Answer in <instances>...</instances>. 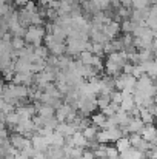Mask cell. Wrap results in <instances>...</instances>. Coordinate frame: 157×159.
<instances>
[{"label": "cell", "mask_w": 157, "mask_h": 159, "mask_svg": "<svg viewBox=\"0 0 157 159\" xmlns=\"http://www.w3.org/2000/svg\"><path fill=\"white\" fill-rule=\"evenodd\" d=\"M120 156H122L123 159H143L145 158V153L140 152V150L136 148V147H129L126 152L120 153Z\"/></svg>", "instance_id": "5bb4252c"}, {"label": "cell", "mask_w": 157, "mask_h": 159, "mask_svg": "<svg viewBox=\"0 0 157 159\" xmlns=\"http://www.w3.org/2000/svg\"><path fill=\"white\" fill-rule=\"evenodd\" d=\"M45 34H46V30L45 26L42 25H29L25 31V42L26 45H33V47H37V45H42V40L45 39Z\"/></svg>", "instance_id": "6da1fadb"}, {"label": "cell", "mask_w": 157, "mask_h": 159, "mask_svg": "<svg viewBox=\"0 0 157 159\" xmlns=\"http://www.w3.org/2000/svg\"><path fill=\"white\" fill-rule=\"evenodd\" d=\"M129 147H131L129 136H122L120 139H117V141H116V148L119 150V153H123V152H126Z\"/></svg>", "instance_id": "ac0fdd59"}, {"label": "cell", "mask_w": 157, "mask_h": 159, "mask_svg": "<svg viewBox=\"0 0 157 159\" xmlns=\"http://www.w3.org/2000/svg\"><path fill=\"white\" fill-rule=\"evenodd\" d=\"M145 156L148 159H157V147L153 148V150H150L148 153H145Z\"/></svg>", "instance_id": "4316f807"}, {"label": "cell", "mask_w": 157, "mask_h": 159, "mask_svg": "<svg viewBox=\"0 0 157 159\" xmlns=\"http://www.w3.org/2000/svg\"><path fill=\"white\" fill-rule=\"evenodd\" d=\"M55 131H59V133L66 139V138L72 136V134L77 131V128H76L71 122H59V125L55 127Z\"/></svg>", "instance_id": "8fae6325"}, {"label": "cell", "mask_w": 157, "mask_h": 159, "mask_svg": "<svg viewBox=\"0 0 157 159\" xmlns=\"http://www.w3.org/2000/svg\"><path fill=\"white\" fill-rule=\"evenodd\" d=\"M0 159H2V153H0Z\"/></svg>", "instance_id": "d6a6232c"}, {"label": "cell", "mask_w": 157, "mask_h": 159, "mask_svg": "<svg viewBox=\"0 0 157 159\" xmlns=\"http://www.w3.org/2000/svg\"><path fill=\"white\" fill-rule=\"evenodd\" d=\"M57 125H59V120H57L55 116H52V117H43V127H48L51 130H55Z\"/></svg>", "instance_id": "cb8c5ba5"}, {"label": "cell", "mask_w": 157, "mask_h": 159, "mask_svg": "<svg viewBox=\"0 0 157 159\" xmlns=\"http://www.w3.org/2000/svg\"><path fill=\"white\" fill-rule=\"evenodd\" d=\"M79 60L88 66H94L97 70H103V60L99 54H94L91 51H83L79 54Z\"/></svg>", "instance_id": "5b68a950"}, {"label": "cell", "mask_w": 157, "mask_h": 159, "mask_svg": "<svg viewBox=\"0 0 157 159\" xmlns=\"http://www.w3.org/2000/svg\"><path fill=\"white\" fill-rule=\"evenodd\" d=\"M139 117L142 119L143 124H154V119H156L146 107H142V108H140V114H139Z\"/></svg>", "instance_id": "d6986e66"}, {"label": "cell", "mask_w": 157, "mask_h": 159, "mask_svg": "<svg viewBox=\"0 0 157 159\" xmlns=\"http://www.w3.org/2000/svg\"><path fill=\"white\" fill-rule=\"evenodd\" d=\"M2 94H3V84H0V98H2Z\"/></svg>", "instance_id": "f546056e"}, {"label": "cell", "mask_w": 157, "mask_h": 159, "mask_svg": "<svg viewBox=\"0 0 157 159\" xmlns=\"http://www.w3.org/2000/svg\"><path fill=\"white\" fill-rule=\"evenodd\" d=\"M34 53L37 54L39 57L45 59V60L50 57V51H48V48H46V47H43V45H37V47H34Z\"/></svg>", "instance_id": "603a6c76"}, {"label": "cell", "mask_w": 157, "mask_h": 159, "mask_svg": "<svg viewBox=\"0 0 157 159\" xmlns=\"http://www.w3.org/2000/svg\"><path fill=\"white\" fill-rule=\"evenodd\" d=\"M106 120H108V117L105 116L102 111H100V113H93V114H91V124H94V125H96V127H99L100 130L105 128Z\"/></svg>", "instance_id": "9a60e30c"}, {"label": "cell", "mask_w": 157, "mask_h": 159, "mask_svg": "<svg viewBox=\"0 0 157 159\" xmlns=\"http://www.w3.org/2000/svg\"><path fill=\"white\" fill-rule=\"evenodd\" d=\"M88 139L85 138V134L80 131V130H77L72 136H69V138H66V145H71V147H80V148H86L88 147Z\"/></svg>", "instance_id": "8992f818"}, {"label": "cell", "mask_w": 157, "mask_h": 159, "mask_svg": "<svg viewBox=\"0 0 157 159\" xmlns=\"http://www.w3.org/2000/svg\"><path fill=\"white\" fill-rule=\"evenodd\" d=\"M43 40H45V47L48 48L50 54L57 56V57L66 54V42H65V40L57 39L55 36H52L51 33H46Z\"/></svg>", "instance_id": "7a4b0ae2"}, {"label": "cell", "mask_w": 157, "mask_h": 159, "mask_svg": "<svg viewBox=\"0 0 157 159\" xmlns=\"http://www.w3.org/2000/svg\"><path fill=\"white\" fill-rule=\"evenodd\" d=\"M20 120H22V117L19 116V113H17L15 110L6 114V125H8L11 130H14V127H15V125H17Z\"/></svg>", "instance_id": "2e32d148"}, {"label": "cell", "mask_w": 157, "mask_h": 159, "mask_svg": "<svg viewBox=\"0 0 157 159\" xmlns=\"http://www.w3.org/2000/svg\"><path fill=\"white\" fill-rule=\"evenodd\" d=\"M99 130H100L99 127H96L94 124H89L88 127H85V128L82 130V133L85 134V138H86L88 141H94V139H96V134H97Z\"/></svg>", "instance_id": "e0dca14e"}, {"label": "cell", "mask_w": 157, "mask_h": 159, "mask_svg": "<svg viewBox=\"0 0 157 159\" xmlns=\"http://www.w3.org/2000/svg\"><path fill=\"white\" fill-rule=\"evenodd\" d=\"M96 101H97V108H105V107H108L111 104V94H97V98H96Z\"/></svg>", "instance_id": "7402d4cb"}, {"label": "cell", "mask_w": 157, "mask_h": 159, "mask_svg": "<svg viewBox=\"0 0 157 159\" xmlns=\"http://www.w3.org/2000/svg\"><path fill=\"white\" fill-rule=\"evenodd\" d=\"M117 159H123V158H122V156H119V158H117Z\"/></svg>", "instance_id": "1f68e13d"}, {"label": "cell", "mask_w": 157, "mask_h": 159, "mask_svg": "<svg viewBox=\"0 0 157 159\" xmlns=\"http://www.w3.org/2000/svg\"><path fill=\"white\" fill-rule=\"evenodd\" d=\"M154 59H157V50L154 51Z\"/></svg>", "instance_id": "4dcf8cb0"}, {"label": "cell", "mask_w": 157, "mask_h": 159, "mask_svg": "<svg viewBox=\"0 0 157 159\" xmlns=\"http://www.w3.org/2000/svg\"><path fill=\"white\" fill-rule=\"evenodd\" d=\"M143 125H145V124L142 122L140 117H131V120L128 122V125L123 127V133H128V134H134V133H137V134H140Z\"/></svg>", "instance_id": "ba28073f"}, {"label": "cell", "mask_w": 157, "mask_h": 159, "mask_svg": "<svg viewBox=\"0 0 157 159\" xmlns=\"http://www.w3.org/2000/svg\"><path fill=\"white\" fill-rule=\"evenodd\" d=\"M28 2H29V0H12V3L17 5V6H25Z\"/></svg>", "instance_id": "83f0119b"}, {"label": "cell", "mask_w": 157, "mask_h": 159, "mask_svg": "<svg viewBox=\"0 0 157 159\" xmlns=\"http://www.w3.org/2000/svg\"><path fill=\"white\" fill-rule=\"evenodd\" d=\"M77 114V110L69 102H62L55 108V117L59 122H72Z\"/></svg>", "instance_id": "277c9868"}, {"label": "cell", "mask_w": 157, "mask_h": 159, "mask_svg": "<svg viewBox=\"0 0 157 159\" xmlns=\"http://www.w3.org/2000/svg\"><path fill=\"white\" fill-rule=\"evenodd\" d=\"M131 8L133 9H146V8H150V5H148L146 0H133Z\"/></svg>", "instance_id": "484cf974"}, {"label": "cell", "mask_w": 157, "mask_h": 159, "mask_svg": "<svg viewBox=\"0 0 157 159\" xmlns=\"http://www.w3.org/2000/svg\"><path fill=\"white\" fill-rule=\"evenodd\" d=\"M46 141H48V144H50V147H63L65 145V142H66V139L59 133V131H52V134H50L48 138H46Z\"/></svg>", "instance_id": "4fadbf2b"}, {"label": "cell", "mask_w": 157, "mask_h": 159, "mask_svg": "<svg viewBox=\"0 0 157 159\" xmlns=\"http://www.w3.org/2000/svg\"><path fill=\"white\" fill-rule=\"evenodd\" d=\"M136 23L131 20V19H125V20H122V23H120V28H122V31L123 33H131L133 34V31L136 30Z\"/></svg>", "instance_id": "44dd1931"}, {"label": "cell", "mask_w": 157, "mask_h": 159, "mask_svg": "<svg viewBox=\"0 0 157 159\" xmlns=\"http://www.w3.org/2000/svg\"><path fill=\"white\" fill-rule=\"evenodd\" d=\"M88 39L79 36H68L66 37V54L68 56H79L80 53L86 51Z\"/></svg>", "instance_id": "3957f363"}, {"label": "cell", "mask_w": 157, "mask_h": 159, "mask_svg": "<svg viewBox=\"0 0 157 159\" xmlns=\"http://www.w3.org/2000/svg\"><path fill=\"white\" fill-rule=\"evenodd\" d=\"M122 93H123V91H122ZM134 107H136V102H134L133 93H123V98H122V102H120V110L129 113Z\"/></svg>", "instance_id": "7c38bea8"}, {"label": "cell", "mask_w": 157, "mask_h": 159, "mask_svg": "<svg viewBox=\"0 0 157 159\" xmlns=\"http://www.w3.org/2000/svg\"><path fill=\"white\" fill-rule=\"evenodd\" d=\"M31 142H33L34 150H37V152H46V150L50 148V144H48L46 138L40 136L39 133H34V134L31 136Z\"/></svg>", "instance_id": "30bf717a"}, {"label": "cell", "mask_w": 157, "mask_h": 159, "mask_svg": "<svg viewBox=\"0 0 157 159\" xmlns=\"http://www.w3.org/2000/svg\"><path fill=\"white\" fill-rule=\"evenodd\" d=\"M140 136L151 144H157V127L154 124H145L140 131Z\"/></svg>", "instance_id": "52a82bcc"}, {"label": "cell", "mask_w": 157, "mask_h": 159, "mask_svg": "<svg viewBox=\"0 0 157 159\" xmlns=\"http://www.w3.org/2000/svg\"><path fill=\"white\" fill-rule=\"evenodd\" d=\"M11 45H12L14 51H19V50L26 47V42H25V39L22 36H12L11 37Z\"/></svg>", "instance_id": "ffe728a7"}, {"label": "cell", "mask_w": 157, "mask_h": 159, "mask_svg": "<svg viewBox=\"0 0 157 159\" xmlns=\"http://www.w3.org/2000/svg\"><path fill=\"white\" fill-rule=\"evenodd\" d=\"M119 2H120L122 6H126V8H128V6H131V2H133V0H119Z\"/></svg>", "instance_id": "f1b7e54d"}, {"label": "cell", "mask_w": 157, "mask_h": 159, "mask_svg": "<svg viewBox=\"0 0 157 159\" xmlns=\"http://www.w3.org/2000/svg\"><path fill=\"white\" fill-rule=\"evenodd\" d=\"M119 156H120V153H119V150L116 148V145H114V147L106 145V159H117Z\"/></svg>", "instance_id": "d4e9b609"}, {"label": "cell", "mask_w": 157, "mask_h": 159, "mask_svg": "<svg viewBox=\"0 0 157 159\" xmlns=\"http://www.w3.org/2000/svg\"><path fill=\"white\" fill-rule=\"evenodd\" d=\"M103 33L109 37V39H116V36L122 31V28H120V23L116 20V19H111L108 23H105L103 25Z\"/></svg>", "instance_id": "9c48e42d"}]
</instances>
